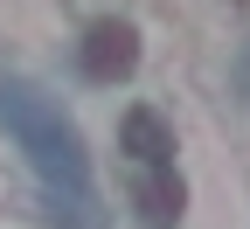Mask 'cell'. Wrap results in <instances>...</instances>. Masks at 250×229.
Listing matches in <instances>:
<instances>
[{
    "mask_svg": "<svg viewBox=\"0 0 250 229\" xmlns=\"http://www.w3.org/2000/svg\"><path fill=\"white\" fill-rule=\"evenodd\" d=\"M77 62H83L90 83H118V77L139 70V35H132L125 21H90V35H83Z\"/></svg>",
    "mask_w": 250,
    "mask_h": 229,
    "instance_id": "2",
    "label": "cell"
},
{
    "mask_svg": "<svg viewBox=\"0 0 250 229\" xmlns=\"http://www.w3.org/2000/svg\"><path fill=\"white\" fill-rule=\"evenodd\" d=\"M132 202H139V215H146L153 229H174V222H181V208H188V194H181V181H174L167 167H146V174H139V187H132Z\"/></svg>",
    "mask_w": 250,
    "mask_h": 229,
    "instance_id": "4",
    "label": "cell"
},
{
    "mask_svg": "<svg viewBox=\"0 0 250 229\" xmlns=\"http://www.w3.org/2000/svg\"><path fill=\"white\" fill-rule=\"evenodd\" d=\"M0 125H7V139L28 153V167H35V181L49 194L56 229H104L83 132L62 118V104H49L35 83H0Z\"/></svg>",
    "mask_w": 250,
    "mask_h": 229,
    "instance_id": "1",
    "label": "cell"
},
{
    "mask_svg": "<svg viewBox=\"0 0 250 229\" xmlns=\"http://www.w3.org/2000/svg\"><path fill=\"white\" fill-rule=\"evenodd\" d=\"M118 146L139 160V167H174V132H167V118L160 111H125L118 118Z\"/></svg>",
    "mask_w": 250,
    "mask_h": 229,
    "instance_id": "3",
    "label": "cell"
}]
</instances>
